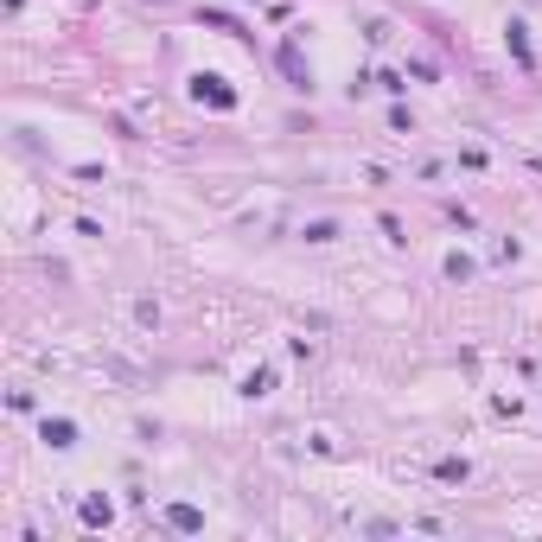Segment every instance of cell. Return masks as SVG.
I'll list each match as a JSON object with an SVG mask.
<instances>
[{
  "instance_id": "cell-1",
  "label": "cell",
  "mask_w": 542,
  "mask_h": 542,
  "mask_svg": "<svg viewBox=\"0 0 542 542\" xmlns=\"http://www.w3.org/2000/svg\"><path fill=\"white\" fill-rule=\"evenodd\" d=\"M45 440L52 447H70V421H45Z\"/></svg>"
}]
</instances>
